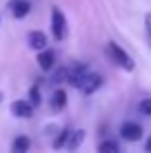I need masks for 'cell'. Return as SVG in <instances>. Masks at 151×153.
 <instances>
[{
    "mask_svg": "<svg viewBox=\"0 0 151 153\" xmlns=\"http://www.w3.org/2000/svg\"><path fill=\"white\" fill-rule=\"evenodd\" d=\"M107 53L109 58H111L113 62H116L118 67H122L124 71H133V67H136V62H133V58L127 53V51L122 49L118 42H113V40H109L107 42Z\"/></svg>",
    "mask_w": 151,
    "mask_h": 153,
    "instance_id": "6da1fadb",
    "label": "cell"
},
{
    "mask_svg": "<svg viewBox=\"0 0 151 153\" xmlns=\"http://www.w3.org/2000/svg\"><path fill=\"white\" fill-rule=\"evenodd\" d=\"M67 33V18L60 7H51V36L56 40H65Z\"/></svg>",
    "mask_w": 151,
    "mask_h": 153,
    "instance_id": "7a4b0ae2",
    "label": "cell"
},
{
    "mask_svg": "<svg viewBox=\"0 0 151 153\" xmlns=\"http://www.w3.org/2000/svg\"><path fill=\"white\" fill-rule=\"evenodd\" d=\"M102 84H105V80H102V76H100V73H93V71H89L85 78H82V82L78 84L76 89H80L82 93H96L98 89L102 87Z\"/></svg>",
    "mask_w": 151,
    "mask_h": 153,
    "instance_id": "3957f363",
    "label": "cell"
},
{
    "mask_svg": "<svg viewBox=\"0 0 151 153\" xmlns=\"http://www.w3.org/2000/svg\"><path fill=\"white\" fill-rule=\"evenodd\" d=\"M120 135H122V140H127V142H138L142 138V126L138 122H122Z\"/></svg>",
    "mask_w": 151,
    "mask_h": 153,
    "instance_id": "277c9868",
    "label": "cell"
},
{
    "mask_svg": "<svg viewBox=\"0 0 151 153\" xmlns=\"http://www.w3.org/2000/svg\"><path fill=\"white\" fill-rule=\"evenodd\" d=\"M9 11H11L13 18H18V20H22V18H27L29 11H31V2L29 0H9Z\"/></svg>",
    "mask_w": 151,
    "mask_h": 153,
    "instance_id": "5b68a950",
    "label": "cell"
},
{
    "mask_svg": "<svg viewBox=\"0 0 151 153\" xmlns=\"http://www.w3.org/2000/svg\"><path fill=\"white\" fill-rule=\"evenodd\" d=\"M11 113L16 118H29V115L33 113V104H31L29 100H16L11 104Z\"/></svg>",
    "mask_w": 151,
    "mask_h": 153,
    "instance_id": "8992f818",
    "label": "cell"
},
{
    "mask_svg": "<svg viewBox=\"0 0 151 153\" xmlns=\"http://www.w3.org/2000/svg\"><path fill=\"white\" fill-rule=\"evenodd\" d=\"M65 104H67V93L62 91V89H56V91L51 93V98H49L51 111H54V113H60L62 109H65Z\"/></svg>",
    "mask_w": 151,
    "mask_h": 153,
    "instance_id": "52a82bcc",
    "label": "cell"
},
{
    "mask_svg": "<svg viewBox=\"0 0 151 153\" xmlns=\"http://www.w3.org/2000/svg\"><path fill=\"white\" fill-rule=\"evenodd\" d=\"M36 60H38V67L42 71H54V67H56V53L54 51H47V49L40 51Z\"/></svg>",
    "mask_w": 151,
    "mask_h": 153,
    "instance_id": "ba28073f",
    "label": "cell"
},
{
    "mask_svg": "<svg viewBox=\"0 0 151 153\" xmlns=\"http://www.w3.org/2000/svg\"><path fill=\"white\" fill-rule=\"evenodd\" d=\"M87 73H89V67H85V65H74V67H69V80H67V82L74 84V87H78Z\"/></svg>",
    "mask_w": 151,
    "mask_h": 153,
    "instance_id": "9c48e42d",
    "label": "cell"
},
{
    "mask_svg": "<svg viewBox=\"0 0 151 153\" xmlns=\"http://www.w3.org/2000/svg\"><path fill=\"white\" fill-rule=\"evenodd\" d=\"M29 47L33 51H45L47 49V33H42V31H31L29 33Z\"/></svg>",
    "mask_w": 151,
    "mask_h": 153,
    "instance_id": "30bf717a",
    "label": "cell"
},
{
    "mask_svg": "<svg viewBox=\"0 0 151 153\" xmlns=\"http://www.w3.org/2000/svg\"><path fill=\"white\" fill-rule=\"evenodd\" d=\"M85 138H87V131H85V129H76V131H71L69 142H67V149H69V151H76L78 146L85 142Z\"/></svg>",
    "mask_w": 151,
    "mask_h": 153,
    "instance_id": "8fae6325",
    "label": "cell"
},
{
    "mask_svg": "<svg viewBox=\"0 0 151 153\" xmlns=\"http://www.w3.org/2000/svg\"><path fill=\"white\" fill-rule=\"evenodd\" d=\"M29 146H31V140L27 135H18V138L13 140V144H11V153H27Z\"/></svg>",
    "mask_w": 151,
    "mask_h": 153,
    "instance_id": "7c38bea8",
    "label": "cell"
},
{
    "mask_svg": "<svg viewBox=\"0 0 151 153\" xmlns=\"http://www.w3.org/2000/svg\"><path fill=\"white\" fill-rule=\"evenodd\" d=\"M69 80V67H60V69H54V76H51V84H60Z\"/></svg>",
    "mask_w": 151,
    "mask_h": 153,
    "instance_id": "4fadbf2b",
    "label": "cell"
},
{
    "mask_svg": "<svg viewBox=\"0 0 151 153\" xmlns=\"http://www.w3.org/2000/svg\"><path fill=\"white\" fill-rule=\"evenodd\" d=\"M98 153H120V146L116 140H105L98 144Z\"/></svg>",
    "mask_w": 151,
    "mask_h": 153,
    "instance_id": "5bb4252c",
    "label": "cell"
},
{
    "mask_svg": "<svg viewBox=\"0 0 151 153\" xmlns=\"http://www.w3.org/2000/svg\"><path fill=\"white\" fill-rule=\"evenodd\" d=\"M69 135H71V131H69V129H62L60 133H58V138L54 140V149H67V142H69Z\"/></svg>",
    "mask_w": 151,
    "mask_h": 153,
    "instance_id": "9a60e30c",
    "label": "cell"
},
{
    "mask_svg": "<svg viewBox=\"0 0 151 153\" xmlns=\"http://www.w3.org/2000/svg\"><path fill=\"white\" fill-rule=\"evenodd\" d=\"M138 111L142 113V115H151V98L140 100V104H138Z\"/></svg>",
    "mask_w": 151,
    "mask_h": 153,
    "instance_id": "2e32d148",
    "label": "cell"
},
{
    "mask_svg": "<svg viewBox=\"0 0 151 153\" xmlns=\"http://www.w3.org/2000/svg\"><path fill=\"white\" fill-rule=\"evenodd\" d=\"M29 102L33 104V107H36V104H40V91H38V87H31L29 89Z\"/></svg>",
    "mask_w": 151,
    "mask_h": 153,
    "instance_id": "e0dca14e",
    "label": "cell"
},
{
    "mask_svg": "<svg viewBox=\"0 0 151 153\" xmlns=\"http://www.w3.org/2000/svg\"><path fill=\"white\" fill-rule=\"evenodd\" d=\"M144 27H147V36H149V42H151V13L144 16Z\"/></svg>",
    "mask_w": 151,
    "mask_h": 153,
    "instance_id": "ac0fdd59",
    "label": "cell"
},
{
    "mask_svg": "<svg viewBox=\"0 0 151 153\" xmlns=\"http://www.w3.org/2000/svg\"><path fill=\"white\" fill-rule=\"evenodd\" d=\"M144 151H147V153H151V138H149L147 142H144Z\"/></svg>",
    "mask_w": 151,
    "mask_h": 153,
    "instance_id": "d6986e66",
    "label": "cell"
},
{
    "mask_svg": "<svg viewBox=\"0 0 151 153\" xmlns=\"http://www.w3.org/2000/svg\"><path fill=\"white\" fill-rule=\"evenodd\" d=\"M0 102H2V93H0Z\"/></svg>",
    "mask_w": 151,
    "mask_h": 153,
    "instance_id": "ffe728a7",
    "label": "cell"
}]
</instances>
